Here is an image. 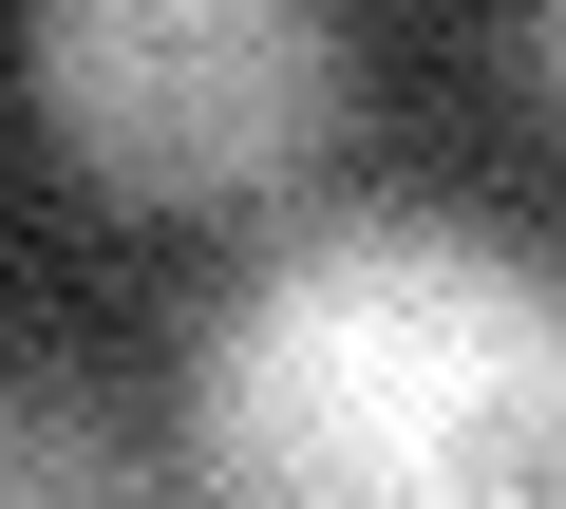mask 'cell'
<instances>
[{"label": "cell", "mask_w": 566, "mask_h": 509, "mask_svg": "<svg viewBox=\"0 0 566 509\" xmlns=\"http://www.w3.org/2000/svg\"><path fill=\"white\" fill-rule=\"evenodd\" d=\"M208 509H566V265L453 208L264 245L189 359Z\"/></svg>", "instance_id": "6da1fadb"}, {"label": "cell", "mask_w": 566, "mask_h": 509, "mask_svg": "<svg viewBox=\"0 0 566 509\" xmlns=\"http://www.w3.org/2000/svg\"><path fill=\"white\" fill-rule=\"evenodd\" d=\"M20 95L57 114V151L133 208H245L303 189L359 114V39L322 0H39L20 20Z\"/></svg>", "instance_id": "7a4b0ae2"}, {"label": "cell", "mask_w": 566, "mask_h": 509, "mask_svg": "<svg viewBox=\"0 0 566 509\" xmlns=\"http://www.w3.org/2000/svg\"><path fill=\"white\" fill-rule=\"evenodd\" d=\"M0 509H151V434L76 359H0Z\"/></svg>", "instance_id": "3957f363"}, {"label": "cell", "mask_w": 566, "mask_h": 509, "mask_svg": "<svg viewBox=\"0 0 566 509\" xmlns=\"http://www.w3.org/2000/svg\"><path fill=\"white\" fill-rule=\"evenodd\" d=\"M528 76H547V95H566V0H547V20H528Z\"/></svg>", "instance_id": "277c9868"}]
</instances>
